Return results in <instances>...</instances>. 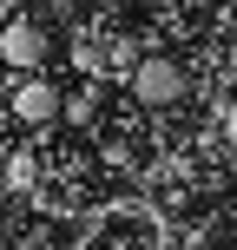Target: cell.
Segmentation results:
<instances>
[{
    "label": "cell",
    "instance_id": "277c9868",
    "mask_svg": "<svg viewBox=\"0 0 237 250\" xmlns=\"http://www.w3.org/2000/svg\"><path fill=\"white\" fill-rule=\"evenodd\" d=\"M40 185V158H33V151H13V158H7V191H33Z\"/></svg>",
    "mask_w": 237,
    "mask_h": 250
},
{
    "label": "cell",
    "instance_id": "7a4b0ae2",
    "mask_svg": "<svg viewBox=\"0 0 237 250\" xmlns=\"http://www.w3.org/2000/svg\"><path fill=\"white\" fill-rule=\"evenodd\" d=\"M0 53H7V66H20V73H33L40 60H46V26L40 20H7V33H0Z\"/></svg>",
    "mask_w": 237,
    "mask_h": 250
},
{
    "label": "cell",
    "instance_id": "3957f363",
    "mask_svg": "<svg viewBox=\"0 0 237 250\" xmlns=\"http://www.w3.org/2000/svg\"><path fill=\"white\" fill-rule=\"evenodd\" d=\"M60 112H66L60 86H46V79H26V86H13V119H20V125H53Z\"/></svg>",
    "mask_w": 237,
    "mask_h": 250
},
{
    "label": "cell",
    "instance_id": "6da1fadb",
    "mask_svg": "<svg viewBox=\"0 0 237 250\" xmlns=\"http://www.w3.org/2000/svg\"><path fill=\"white\" fill-rule=\"evenodd\" d=\"M125 79H132V99L138 105H178V99H185V66H178V60H158V53H145Z\"/></svg>",
    "mask_w": 237,
    "mask_h": 250
},
{
    "label": "cell",
    "instance_id": "8992f818",
    "mask_svg": "<svg viewBox=\"0 0 237 250\" xmlns=\"http://www.w3.org/2000/svg\"><path fill=\"white\" fill-rule=\"evenodd\" d=\"M224 138H231V145H237V99L224 105Z\"/></svg>",
    "mask_w": 237,
    "mask_h": 250
},
{
    "label": "cell",
    "instance_id": "5b68a950",
    "mask_svg": "<svg viewBox=\"0 0 237 250\" xmlns=\"http://www.w3.org/2000/svg\"><path fill=\"white\" fill-rule=\"evenodd\" d=\"M138 60H145V53H138V40H112V66H125V73H132Z\"/></svg>",
    "mask_w": 237,
    "mask_h": 250
}]
</instances>
